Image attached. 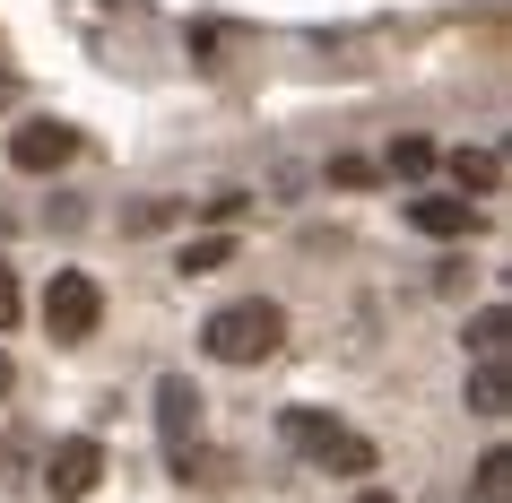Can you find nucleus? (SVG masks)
Returning <instances> with one entry per match:
<instances>
[{
	"label": "nucleus",
	"mask_w": 512,
	"mask_h": 503,
	"mask_svg": "<svg viewBox=\"0 0 512 503\" xmlns=\"http://www.w3.org/2000/svg\"><path fill=\"white\" fill-rule=\"evenodd\" d=\"M278 434H287V451H304L322 477H374L382 469V451L356 434V425L322 417V408H278Z\"/></svg>",
	"instance_id": "obj_1"
},
{
	"label": "nucleus",
	"mask_w": 512,
	"mask_h": 503,
	"mask_svg": "<svg viewBox=\"0 0 512 503\" xmlns=\"http://www.w3.org/2000/svg\"><path fill=\"white\" fill-rule=\"evenodd\" d=\"M200 347H209L217 365H261V356H278V347H287V313H278L270 295L217 304V313L200 321Z\"/></svg>",
	"instance_id": "obj_2"
},
{
	"label": "nucleus",
	"mask_w": 512,
	"mask_h": 503,
	"mask_svg": "<svg viewBox=\"0 0 512 503\" xmlns=\"http://www.w3.org/2000/svg\"><path fill=\"white\" fill-rule=\"evenodd\" d=\"M96 321H105V287L87 269H53V287H44V330H53V347L96 339Z\"/></svg>",
	"instance_id": "obj_3"
},
{
	"label": "nucleus",
	"mask_w": 512,
	"mask_h": 503,
	"mask_svg": "<svg viewBox=\"0 0 512 503\" xmlns=\"http://www.w3.org/2000/svg\"><path fill=\"white\" fill-rule=\"evenodd\" d=\"M96 477H105V443H96V434H61V443L44 451V495L53 503H87Z\"/></svg>",
	"instance_id": "obj_4"
},
{
	"label": "nucleus",
	"mask_w": 512,
	"mask_h": 503,
	"mask_svg": "<svg viewBox=\"0 0 512 503\" xmlns=\"http://www.w3.org/2000/svg\"><path fill=\"white\" fill-rule=\"evenodd\" d=\"M70 157H79V131L70 122H18L9 131V165L18 174H61Z\"/></svg>",
	"instance_id": "obj_5"
},
{
	"label": "nucleus",
	"mask_w": 512,
	"mask_h": 503,
	"mask_svg": "<svg viewBox=\"0 0 512 503\" xmlns=\"http://www.w3.org/2000/svg\"><path fill=\"white\" fill-rule=\"evenodd\" d=\"M200 408H209V399H200L191 373H165V382H157V434H165V451L200 443Z\"/></svg>",
	"instance_id": "obj_6"
},
{
	"label": "nucleus",
	"mask_w": 512,
	"mask_h": 503,
	"mask_svg": "<svg viewBox=\"0 0 512 503\" xmlns=\"http://www.w3.org/2000/svg\"><path fill=\"white\" fill-rule=\"evenodd\" d=\"M408 226L434 235V243H460V235H478V226H486V209H478V200H460V191H434V200H408Z\"/></svg>",
	"instance_id": "obj_7"
},
{
	"label": "nucleus",
	"mask_w": 512,
	"mask_h": 503,
	"mask_svg": "<svg viewBox=\"0 0 512 503\" xmlns=\"http://www.w3.org/2000/svg\"><path fill=\"white\" fill-rule=\"evenodd\" d=\"M504 408H512L504 356H478V365H469V417H504Z\"/></svg>",
	"instance_id": "obj_8"
},
{
	"label": "nucleus",
	"mask_w": 512,
	"mask_h": 503,
	"mask_svg": "<svg viewBox=\"0 0 512 503\" xmlns=\"http://www.w3.org/2000/svg\"><path fill=\"white\" fill-rule=\"evenodd\" d=\"M452 183H460V200L469 191H504V157L495 148H452Z\"/></svg>",
	"instance_id": "obj_9"
},
{
	"label": "nucleus",
	"mask_w": 512,
	"mask_h": 503,
	"mask_svg": "<svg viewBox=\"0 0 512 503\" xmlns=\"http://www.w3.org/2000/svg\"><path fill=\"white\" fill-rule=\"evenodd\" d=\"M226 261H235V235H226V226H209V235H191L183 252H174L183 278H209V269H226Z\"/></svg>",
	"instance_id": "obj_10"
},
{
	"label": "nucleus",
	"mask_w": 512,
	"mask_h": 503,
	"mask_svg": "<svg viewBox=\"0 0 512 503\" xmlns=\"http://www.w3.org/2000/svg\"><path fill=\"white\" fill-rule=\"evenodd\" d=\"M504 330H512L504 304H478V321H469V356H504Z\"/></svg>",
	"instance_id": "obj_11"
},
{
	"label": "nucleus",
	"mask_w": 512,
	"mask_h": 503,
	"mask_svg": "<svg viewBox=\"0 0 512 503\" xmlns=\"http://www.w3.org/2000/svg\"><path fill=\"white\" fill-rule=\"evenodd\" d=\"M478 503H512V451L504 443L478 460Z\"/></svg>",
	"instance_id": "obj_12"
},
{
	"label": "nucleus",
	"mask_w": 512,
	"mask_h": 503,
	"mask_svg": "<svg viewBox=\"0 0 512 503\" xmlns=\"http://www.w3.org/2000/svg\"><path fill=\"white\" fill-rule=\"evenodd\" d=\"M391 174H408V183L434 174V139H391Z\"/></svg>",
	"instance_id": "obj_13"
},
{
	"label": "nucleus",
	"mask_w": 512,
	"mask_h": 503,
	"mask_svg": "<svg viewBox=\"0 0 512 503\" xmlns=\"http://www.w3.org/2000/svg\"><path fill=\"white\" fill-rule=\"evenodd\" d=\"M174 217H183L174 200H148V209H131V235H157V226H174Z\"/></svg>",
	"instance_id": "obj_14"
},
{
	"label": "nucleus",
	"mask_w": 512,
	"mask_h": 503,
	"mask_svg": "<svg viewBox=\"0 0 512 503\" xmlns=\"http://www.w3.org/2000/svg\"><path fill=\"white\" fill-rule=\"evenodd\" d=\"M330 183L356 191V183H374V165H365V157H330Z\"/></svg>",
	"instance_id": "obj_15"
},
{
	"label": "nucleus",
	"mask_w": 512,
	"mask_h": 503,
	"mask_svg": "<svg viewBox=\"0 0 512 503\" xmlns=\"http://www.w3.org/2000/svg\"><path fill=\"white\" fill-rule=\"evenodd\" d=\"M200 217H209V226H235V217H243V191H217V200H200Z\"/></svg>",
	"instance_id": "obj_16"
},
{
	"label": "nucleus",
	"mask_w": 512,
	"mask_h": 503,
	"mask_svg": "<svg viewBox=\"0 0 512 503\" xmlns=\"http://www.w3.org/2000/svg\"><path fill=\"white\" fill-rule=\"evenodd\" d=\"M18 321V278H9V261H0V330Z\"/></svg>",
	"instance_id": "obj_17"
},
{
	"label": "nucleus",
	"mask_w": 512,
	"mask_h": 503,
	"mask_svg": "<svg viewBox=\"0 0 512 503\" xmlns=\"http://www.w3.org/2000/svg\"><path fill=\"white\" fill-rule=\"evenodd\" d=\"M9 382H18V365H9V356H0V399H9Z\"/></svg>",
	"instance_id": "obj_18"
},
{
	"label": "nucleus",
	"mask_w": 512,
	"mask_h": 503,
	"mask_svg": "<svg viewBox=\"0 0 512 503\" xmlns=\"http://www.w3.org/2000/svg\"><path fill=\"white\" fill-rule=\"evenodd\" d=\"M356 503H400V495H382V486H365V495H356Z\"/></svg>",
	"instance_id": "obj_19"
}]
</instances>
